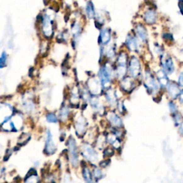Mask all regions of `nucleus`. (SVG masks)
Wrapping results in <instances>:
<instances>
[{
  "mask_svg": "<svg viewBox=\"0 0 183 183\" xmlns=\"http://www.w3.org/2000/svg\"><path fill=\"white\" fill-rule=\"evenodd\" d=\"M108 117L109 121L110 122V123L113 125L114 127H120L122 126V119H120V117L119 116H117L116 114L109 113Z\"/></svg>",
  "mask_w": 183,
  "mask_h": 183,
  "instance_id": "14",
  "label": "nucleus"
},
{
  "mask_svg": "<svg viewBox=\"0 0 183 183\" xmlns=\"http://www.w3.org/2000/svg\"><path fill=\"white\" fill-rule=\"evenodd\" d=\"M145 85L147 90L150 92H155L158 90V85L155 80V78L150 73L147 72L145 75Z\"/></svg>",
  "mask_w": 183,
  "mask_h": 183,
  "instance_id": "6",
  "label": "nucleus"
},
{
  "mask_svg": "<svg viewBox=\"0 0 183 183\" xmlns=\"http://www.w3.org/2000/svg\"><path fill=\"white\" fill-rule=\"evenodd\" d=\"M42 32L44 35L47 37H50L53 33V25H52V18L50 14H44L42 20Z\"/></svg>",
  "mask_w": 183,
  "mask_h": 183,
  "instance_id": "1",
  "label": "nucleus"
},
{
  "mask_svg": "<svg viewBox=\"0 0 183 183\" xmlns=\"http://www.w3.org/2000/svg\"><path fill=\"white\" fill-rule=\"evenodd\" d=\"M85 11L87 17L90 18V19H92V18L95 17V7H94V4L92 2L89 1L87 2L85 7Z\"/></svg>",
  "mask_w": 183,
  "mask_h": 183,
  "instance_id": "17",
  "label": "nucleus"
},
{
  "mask_svg": "<svg viewBox=\"0 0 183 183\" xmlns=\"http://www.w3.org/2000/svg\"><path fill=\"white\" fill-rule=\"evenodd\" d=\"M174 119L175 120V122H176V124H177V125H179L180 122H182V117L180 116L179 114H177L175 116Z\"/></svg>",
  "mask_w": 183,
  "mask_h": 183,
  "instance_id": "28",
  "label": "nucleus"
},
{
  "mask_svg": "<svg viewBox=\"0 0 183 183\" xmlns=\"http://www.w3.org/2000/svg\"><path fill=\"white\" fill-rule=\"evenodd\" d=\"M82 155L85 157L86 159H88L89 161L93 162V163H95V162L97 161L98 159L97 154L96 152L94 150L90 145H82Z\"/></svg>",
  "mask_w": 183,
  "mask_h": 183,
  "instance_id": "5",
  "label": "nucleus"
},
{
  "mask_svg": "<svg viewBox=\"0 0 183 183\" xmlns=\"http://www.w3.org/2000/svg\"><path fill=\"white\" fill-rule=\"evenodd\" d=\"M68 114H69V109H68L67 107H64V108H62L61 109V112H60V117H61V118L62 119L64 120L67 119Z\"/></svg>",
  "mask_w": 183,
  "mask_h": 183,
  "instance_id": "24",
  "label": "nucleus"
},
{
  "mask_svg": "<svg viewBox=\"0 0 183 183\" xmlns=\"http://www.w3.org/2000/svg\"><path fill=\"white\" fill-rule=\"evenodd\" d=\"M167 90H168V92L171 97L174 99L180 95V92H181L180 90V88L178 87V86L175 83L169 84L168 87H167Z\"/></svg>",
  "mask_w": 183,
  "mask_h": 183,
  "instance_id": "13",
  "label": "nucleus"
},
{
  "mask_svg": "<svg viewBox=\"0 0 183 183\" xmlns=\"http://www.w3.org/2000/svg\"><path fill=\"white\" fill-rule=\"evenodd\" d=\"M47 119L49 122H52V123H56L57 122V117L54 114H48L47 116Z\"/></svg>",
  "mask_w": 183,
  "mask_h": 183,
  "instance_id": "26",
  "label": "nucleus"
},
{
  "mask_svg": "<svg viewBox=\"0 0 183 183\" xmlns=\"http://www.w3.org/2000/svg\"><path fill=\"white\" fill-rule=\"evenodd\" d=\"M46 152L47 154L52 155L55 152L56 147L54 142L53 141V138H52V135L51 132L48 131L47 134V140H46Z\"/></svg>",
  "mask_w": 183,
  "mask_h": 183,
  "instance_id": "8",
  "label": "nucleus"
},
{
  "mask_svg": "<svg viewBox=\"0 0 183 183\" xmlns=\"http://www.w3.org/2000/svg\"><path fill=\"white\" fill-rule=\"evenodd\" d=\"M69 150L71 163L74 167H77L78 164V155L77 149L76 145V142L73 138H70L69 140Z\"/></svg>",
  "mask_w": 183,
  "mask_h": 183,
  "instance_id": "4",
  "label": "nucleus"
},
{
  "mask_svg": "<svg viewBox=\"0 0 183 183\" xmlns=\"http://www.w3.org/2000/svg\"><path fill=\"white\" fill-rule=\"evenodd\" d=\"M179 131H180V133H181L182 135H183V122L181 124V126H180V127Z\"/></svg>",
  "mask_w": 183,
  "mask_h": 183,
  "instance_id": "33",
  "label": "nucleus"
},
{
  "mask_svg": "<svg viewBox=\"0 0 183 183\" xmlns=\"http://www.w3.org/2000/svg\"><path fill=\"white\" fill-rule=\"evenodd\" d=\"M178 6H179L180 12H181L182 14L183 15V0H179Z\"/></svg>",
  "mask_w": 183,
  "mask_h": 183,
  "instance_id": "29",
  "label": "nucleus"
},
{
  "mask_svg": "<svg viewBox=\"0 0 183 183\" xmlns=\"http://www.w3.org/2000/svg\"><path fill=\"white\" fill-rule=\"evenodd\" d=\"M7 55L6 54V52H3L2 54V56L0 57V68L3 67L5 66L7 62Z\"/></svg>",
  "mask_w": 183,
  "mask_h": 183,
  "instance_id": "25",
  "label": "nucleus"
},
{
  "mask_svg": "<svg viewBox=\"0 0 183 183\" xmlns=\"http://www.w3.org/2000/svg\"><path fill=\"white\" fill-rule=\"evenodd\" d=\"M121 87L125 91L130 92L134 88L135 85L130 77H126L122 80Z\"/></svg>",
  "mask_w": 183,
  "mask_h": 183,
  "instance_id": "16",
  "label": "nucleus"
},
{
  "mask_svg": "<svg viewBox=\"0 0 183 183\" xmlns=\"http://www.w3.org/2000/svg\"><path fill=\"white\" fill-rule=\"evenodd\" d=\"M144 19L148 25H152L157 20V14L153 9H148L144 14Z\"/></svg>",
  "mask_w": 183,
  "mask_h": 183,
  "instance_id": "10",
  "label": "nucleus"
},
{
  "mask_svg": "<svg viewBox=\"0 0 183 183\" xmlns=\"http://www.w3.org/2000/svg\"><path fill=\"white\" fill-rule=\"evenodd\" d=\"M180 102H182V103H183V91L180 92Z\"/></svg>",
  "mask_w": 183,
  "mask_h": 183,
  "instance_id": "32",
  "label": "nucleus"
},
{
  "mask_svg": "<svg viewBox=\"0 0 183 183\" xmlns=\"http://www.w3.org/2000/svg\"><path fill=\"white\" fill-rule=\"evenodd\" d=\"M83 176L85 177V179L86 180L87 182H92V176L90 172V170L87 168H85L83 169Z\"/></svg>",
  "mask_w": 183,
  "mask_h": 183,
  "instance_id": "23",
  "label": "nucleus"
},
{
  "mask_svg": "<svg viewBox=\"0 0 183 183\" xmlns=\"http://www.w3.org/2000/svg\"><path fill=\"white\" fill-rule=\"evenodd\" d=\"M94 175H95L96 178H101L103 173H102V172L101 170H100V169H96L94 170Z\"/></svg>",
  "mask_w": 183,
  "mask_h": 183,
  "instance_id": "27",
  "label": "nucleus"
},
{
  "mask_svg": "<svg viewBox=\"0 0 183 183\" xmlns=\"http://www.w3.org/2000/svg\"><path fill=\"white\" fill-rule=\"evenodd\" d=\"M130 73L133 78L137 77L140 74L141 67L139 59L136 58L135 57H132L130 62L129 65Z\"/></svg>",
  "mask_w": 183,
  "mask_h": 183,
  "instance_id": "3",
  "label": "nucleus"
},
{
  "mask_svg": "<svg viewBox=\"0 0 183 183\" xmlns=\"http://www.w3.org/2000/svg\"><path fill=\"white\" fill-rule=\"evenodd\" d=\"M12 108L9 104H0V122H6V119L12 115Z\"/></svg>",
  "mask_w": 183,
  "mask_h": 183,
  "instance_id": "7",
  "label": "nucleus"
},
{
  "mask_svg": "<svg viewBox=\"0 0 183 183\" xmlns=\"http://www.w3.org/2000/svg\"><path fill=\"white\" fill-rule=\"evenodd\" d=\"M135 31L137 36L142 40V42H146L147 40V33L145 27L141 25H137L135 27Z\"/></svg>",
  "mask_w": 183,
  "mask_h": 183,
  "instance_id": "12",
  "label": "nucleus"
},
{
  "mask_svg": "<svg viewBox=\"0 0 183 183\" xmlns=\"http://www.w3.org/2000/svg\"><path fill=\"white\" fill-rule=\"evenodd\" d=\"M158 77L159 84H160L163 87H166L167 84H168V79H167L166 76V73L163 71L159 72L158 73Z\"/></svg>",
  "mask_w": 183,
  "mask_h": 183,
  "instance_id": "18",
  "label": "nucleus"
},
{
  "mask_svg": "<svg viewBox=\"0 0 183 183\" xmlns=\"http://www.w3.org/2000/svg\"><path fill=\"white\" fill-rule=\"evenodd\" d=\"M179 85L180 86H181V87H183V72H182L181 74H180V77H179Z\"/></svg>",
  "mask_w": 183,
  "mask_h": 183,
  "instance_id": "30",
  "label": "nucleus"
},
{
  "mask_svg": "<svg viewBox=\"0 0 183 183\" xmlns=\"http://www.w3.org/2000/svg\"><path fill=\"white\" fill-rule=\"evenodd\" d=\"M163 67L164 68V72L167 74H172L174 72L175 67L172 59L169 57H164L163 59Z\"/></svg>",
  "mask_w": 183,
  "mask_h": 183,
  "instance_id": "9",
  "label": "nucleus"
},
{
  "mask_svg": "<svg viewBox=\"0 0 183 183\" xmlns=\"http://www.w3.org/2000/svg\"><path fill=\"white\" fill-rule=\"evenodd\" d=\"M126 74V66H121V65H118L117 68V75L119 77H122Z\"/></svg>",
  "mask_w": 183,
  "mask_h": 183,
  "instance_id": "21",
  "label": "nucleus"
},
{
  "mask_svg": "<svg viewBox=\"0 0 183 183\" xmlns=\"http://www.w3.org/2000/svg\"><path fill=\"white\" fill-rule=\"evenodd\" d=\"M106 97H107V100H108V103L110 104H112V105H113V104L116 103L117 98H116L115 93H114V92L113 90L108 91V92H107Z\"/></svg>",
  "mask_w": 183,
  "mask_h": 183,
  "instance_id": "19",
  "label": "nucleus"
},
{
  "mask_svg": "<svg viewBox=\"0 0 183 183\" xmlns=\"http://www.w3.org/2000/svg\"><path fill=\"white\" fill-rule=\"evenodd\" d=\"M111 38V34L110 31L108 29H103L100 32V42L104 44H108Z\"/></svg>",
  "mask_w": 183,
  "mask_h": 183,
  "instance_id": "15",
  "label": "nucleus"
},
{
  "mask_svg": "<svg viewBox=\"0 0 183 183\" xmlns=\"http://www.w3.org/2000/svg\"><path fill=\"white\" fill-rule=\"evenodd\" d=\"M169 108H170L171 111L172 112H175V111L177 110V109H176V106H175V104H173V103H169Z\"/></svg>",
  "mask_w": 183,
  "mask_h": 183,
  "instance_id": "31",
  "label": "nucleus"
},
{
  "mask_svg": "<svg viewBox=\"0 0 183 183\" xmlns=\"http://www.w3.org/2000/svg\"><path fill=\"white\" fill-rule=\"evenodd\" d=\"M112 71L111 68L108 66H104L103 67L100 72V78L102 83V85L104 88H108L110 85L111 75Z\"/></svg>",
  "mask_w": 183,
  "mask_h": 183,
  "instance_id": "2",
  "label": "nucleus"
},
{
  "mask_svg": "<svg viewBox=\"0 0 183 183\" xmlns=\"http://www.w3.org/2000/svg\"><path fill=\"white\" fill-rule=\"evenodd\" d=\"M85 121H84V119H82V120L81 121H79L78 122V123L77 125V131L78 132H85Z\"/></svg>",
  "mask_w": 183,
  "mask_h": 183,
  "instance_id": "22",
  "label": "nucleus"
},
{
  "mask_svg": "<svg viewBox=\"0 0 183 183\" xmlns=\"http://www.w3.org/2000/svg\"><path fill=\"white\" fill-rule=\"evenodd\" d=\"M126 44L130 51L136 52L137 50L138 43L137 42V40H136L133 36L128 35L126 40Z\"/></svg>",
  "mask_w": 183,
  "mask_h": 183,
  "instance_id": "11",
  "label": "nucleus"
},
{
  "mask_svg": "<svg viewBox=\"0 0 183 183\" xmlns=\"http://www.w3.org/2000/svg\"><path fill=\"white\" fill-rule=\"evenodd\" d=\"M127 60V54L125 52H122L117 59V63H118V65H121V66H126Z\"/></svg>",
  "mask_w": 183,
  "mask_h": 183,
  "instance_id": "20",
  "label": "nucleus"
}]
</instances>
